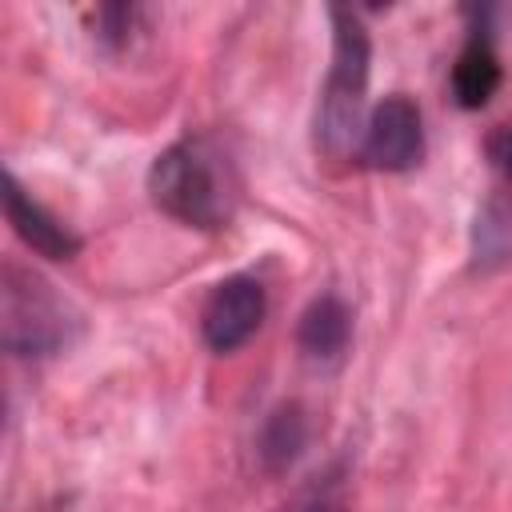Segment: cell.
Here are the masks:
<instances>
[{
	"instance_id": "cell-3",
	"label": "cell",
	"mask_w": 512,
	"mask_h": 512,
	"mask_svg": "<svg viewBox=\"0 0 512 512\" xmlns=\"http://www.w3.org/2000/svg\"><path fill=\"white\" fill-rule=\"evenodd\" d=\"M80 332V312L32 268L8 260L0 272V340L12 356L44 360Z\"/></svg>"
},
{
	"instance_id": "cell-11",
	"label": "cell",
	"mask_w": 512,
	"mask_h": 512,
	"mask_svg": "<svg viewBox=\"0 0 512 512\" xmlns=\"http://www.w3.org/2000/svg\"><path fill=\"white\" fill-rule=\"evenodd\" d=\"M132 20H136V8H128V4H108V8L96 12V28H100L96 36H100L108 48H120V44H128Z\"/></svg>"
},
{
	"instance_id": "cell-2",
	"label": "cell",
	"mask_w": 512,
	"mask_h": 512,
	"mask_svg": "<svg viewBox=\"0 0 512 512\" xmlns=\"http://www.w3.org/2000/svg\"><path fill=\"white\" fill-rule=\"evenodd\" d=\"M332 64L316 100L312 136L324 156H344L356 136L364 132V92H368V68H372V40L360 20V12L332 4Z\"/></svg>"
},
{
	"instance_id": "cell-10",
	"label": "cell",
	"mask_w": 512,
	"mask_h": 512,
	"mask_svg": "<svg viewBox=\"0 0 512 512\" xmlns=\"http://www.w3.org/2000/svg\"><path fill=\"white\" fill-rule=\"evenodd\" d=\"M472 252L480 268H496L504 260H512V204L492 196L480 212H476V228H472Z\"/></svg>"
},
{
	"instance_id": "cell-4",
	"label": "cell",
	"mask_w": 512,
	"mask_h": 512,
	"mask_svg": "<svg viewBox=\"0 0 512 512\" xmlns=\"http://www.w3.org/2000/svg\"><path fill=\"white\" fill-rule=\"evenodd\" d=\"M264 312H268V296L256 276L248 272L224 276L200 308V336L212 352H236L256 336Z\"/></svg>"
},
{
	"instance_id": "cell-8",
	"label": "cell",
	"mask_w": 512,
	"mask_h": 512,
	"mask_svg": "<svg viewBox=\"0 0 512 512\" xmlns=\"http://www.w3.org/2000/svg\"><path fill=\"white\" fill-rule=\"evenodd\" d=\"M304 448H308V412L296 400H280L260 420V432H256V456H260L264 472H272V476L288 472Z\"/></svg>"
},
{
	"instance_id": "cell-1",
	"label": "cell",
	"mask_w": 512,
	"mask_h": 512,
	"mask_svg": "<svg viewBox=\"0 0 512 512\" xmlns=\"http://www.w3.org/2000/svg\"><path fill=\"white\" fill-rule=\"evenodd\" d=\"M148 192L160 212L188 228H224L236 204V172L228 156L200 136L168 144L148 168Z\"/></svg>"
},
{
	"instance_id": "cell-13",
	"label": "cell",
	"mask_w": 512,
	"mask_h": 512,
	"mask_svg": "<svg viewBox=\"0 0 512 512\" xmlns=\"http://www.w3.org/2000/svg\"><path fill=\"white\" fill-rule=\"evenodd\" d=\"M300 512H344V504H340L336 496H312Z\"/></svg>"
},
{
	"instance_id": "cell-5",
	"label": "cell",
	"mask_w": 512,
	"mask_h": 512,
	"mask_svg": "<svg viewBox=\"0 0 512 512\" xmlns=\"http://www.w3.org/2000/svg\"><path fill=\"white\" fill-rule=\"evenodd\" d=\"M360 156L368 168L380 172H404L424 156V120L404 92L384 96L368 112L360 132Z\"/></svg>"
},
{
	"instance_id": "cell-6",
	"label": "cell",
	"mask_w": 512,
	"mask_h": 512,
	"mask_svg": "<svg viewBox=\"0 0 512 512\" xmlns=\"http://www.w3.org/2000/svg\"><path fill=\"white\" fill-rule=\"evenodd\" d=\"M4 216L12 232L24 240V248H32L44 260H72L80 252V236L60 216H52L12 172H4Z\"/></svg>"
},
{
	"instance_id": "cell-9",
	"label": "cell",
	"mask_w": 512,
	"mask_h": 512,
	"mask_svg": "<svg viewBox=\"0 0 512 512\" xmlns=\"http://www.w3.org/2000/svg\"><path fill=\"white\" fill-rule=\"evenodd\" d=\"M500 88V60L488 44V36H472L464 44V52L456 56V68H452V92H456V104L460 108H480L492 100V92Z\"/></svg>"
},
{
	"instance_id": "cell-7",
	"label": "cell",
	"mask_w": 512,
	"mask_h": 512,
	"mask_svg": "<svg viewBox=\"0 0 512 512\" xmlns=\"http://www.w3.org/2000/svg\"><path fill=\"white\" fill-rule=\"evenodd\" d=\"M296 344L312 364H336L352 344V308L336 292H320L308 300L296 324Z\"/></svg>"
},
{
	"instance_id": "cell-12",
	"label": "cell",
	"mask_w": 512,
	"mask_h": 512,
	"mask_svg": "<svg viewBox=\"0 0 512 512\" xmlns=\"http://www.w3.org/2000/svg\"><path fill=\"white\" fill-rule=\"evenodd\" d=\"M488 160H492V168L512 184V116L508 120H500L492 132H488Z\"/></svg>"
}]
</instances>
